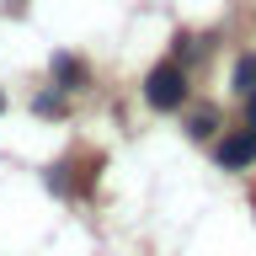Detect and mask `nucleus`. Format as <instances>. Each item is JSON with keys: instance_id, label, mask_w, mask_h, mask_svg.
<instances>
[{"instance_id": "obj_1", "label": "nucleus", "mask_w": 256, "mask_h": 256, "mask_svg": "<svg viewBox=\"0 0 256 256\" xmlns=\"http://www.w3.org/2000/svg\"><path fill=\"white\" fill-rule=\"evenodd\" d=\"M144 96H150V107L176 112L187 102V70H182V64H155L150 80H144Z\"/></svg>"}, {"instance_id": "obj_2", "label": "nucleus", "mask_w": 256, "mask_h": 256, "mask_svg": "<svg viewBox=\"0 0 256 256\" xmlns=\"http://www.w3.org/2000/svg\"><path fill=\"white\" fill-rule=\"evenodd\" d=\"M214 155H219V166H230V171L251 166V160H256V134H251V128H240V134H224Z\"/></svg>"}, {"instance_id": "obj_3", "label": "nucleus", "mask_w": 256, "mask_h": 256, "mask_svg": "<svg viewBox=\"0 0 256 256\" xmlns=\"http://www.w3.org/2000/svg\"><path fill=\"white\" fill-rule=\"evenodd\" d=\"M54 75H59L70 91H75V86H86V64H80V59H70V54H59V59H54Z\"/></svg>"}, {"instance_id": "obj_4", "label": "nucleus", "mask_w": 256, "mask_h": 256, "mask_svg": "<svg viewBox=\"0 0 256 256\" xmlns=\"http://www.w3.org/2000/svg\"><path fill=\"white\" fill-rule=\"evenodd\" d=\"M32 112H38V118H64V96L43 91V96H38V102H32Z\"/></svg>"}, {"instance_id": "obj_5", "label": "nucleus", "mask_w": 256, "mask_h": 256, "mask_svg": "<svg viewBox=\"0 0 256 256\" xmlns=\"http://www.w3.org/2000/svg\"><path fill=\"white\" fill-rule=\"evenodd\" d=\"M214 128H219V118H214V112H192V123H187V134H192V139H208V134H214Z\"/></svg>"}, {"instance_id": "obj_6", "label": "nucleus", "mask_w": 256, "mask_h": 256, "mask_svg": "<svg viewBox=\"0 0 256 256\" xmlns=\"http://www.w3.org/2000/svg\"><path fill=\"white\" fill-rule=\"evenodd\" d=\"M235 86H240V91H256V59H240L235 64Z\"/></svg>"}, {"instance_id": "obj_7", "label": "nucleus", "mask_w": 256, "mask_h": 256, "mask_svg": "<svg viewBox=\"0 0 256 256\" xmlns=\"http://www.w3.org/2000/svg\"><path fill=\"white\" fill-rule=\"evenodd\" d=\"M48 187H54V192H70V176H64V166H54V171H48Z\"/></svg>"}, {"instance_id": "obj_8", "label": "nucleus", "mask_w": 256, "mask_h": 256, "mask_svg": "<svg viewBox=\"0 0 256 256\" xmlns=\"http://www.w3.org/2000/svg\"><path fill=\"white\" fill-rule=\"evenodd\" d=\"M246 128L256 134V91H246Z\"/></svg>"}, {"instance_id": "obj_9", "label": "nucleus", "mask_w": 256, "mask_h": 256, "mask_svg": "<svg viewBox=\"0 0 256 256\" xmlns=\"http://www.w3.org/2000/svg\"><path fill=\"white\" fill-rule=\"evenodd\" d=\"M0 107H6V96H0Z\"/></svg>"}]
</instances>
